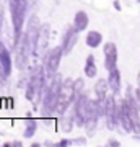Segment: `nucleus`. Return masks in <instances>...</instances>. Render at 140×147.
<instances>
[{"instance_id":"nucleus-18","label":"nucleus","mask_w":140,"mask_h":147,"mask_svg":"<svg viewBox=\"0 0 140 147\" xmlns=\"http://www.w3.org/2000/svg\"><path fill=\"white\" fill-rule=\"evenodd\" d=\"M73 90H75V95H77V96L85 92V82H83V79H75L73 80Z\"/></svg>"},{"instance_id":"nucleus-5","label":"nucleus","mask_w":140,"mask_h":147,"mask_svg":"<svg viewBox=\"0 0 140 147\" xmlns=\"http://www.w3.org/2000/svg\"><path fill=\"white\" fill-rule=\"evenodd\" d=\"M90 103H91V100L86 96L85 92L75 98V101H73V110H72L73 115H75V126H78V127L85 126V121H86L88 113H90Z\"/></svg>"},{"instance_id":"nucleus-9","label":"nucleus","mask_w":140,"mask_h":147,"mask_svg":"<svg viewBox=\"0 0 140 147\" xmlns=\"http://www.w3.org/2000/svg\"><path fill=\"white\" fill-rule=\"evenodd\" d=\"M77 41H78V31L73 28V25H70V26L65 28V33H64V36H62V42H60L65 56H68V54L72 53V49L75 47Z\"/></svg>"},{"instance_id":"nucleus-27","label":"nucleus","mask_w":140,"mask_h":147,"mask_svg":"<svg viewBox=\"0 0 140 147\" xmlns=\"http://www.w3.org/2000/svg\"><path fill=\"white\" fill-rule=\"evenodd\" d=\"M137 2H139V3H140V0H137Z\"/></svg>"},{"instance_id":"nucleus-12","label":"nucleus","mask_w":140,"mask_h":147,"mask_svg":"<svg viewBox=\"0 0 140 147\" xmlns=\"http://www.w3.org/2000/svg\"><path fill=\"white\" fill-rule=\"evenodd\" d=\"M88 23H90V18H88V13L83 10H78L77 13H75V16H73V28L77 30L78 33L85 31L86 28H88Z\"/></svg>"},{"instance_id":"nucleus-2","label":"nucleus","mask_w":140,"mask_h":147,"mask_svg":"<svg viewBox=\"0 0 140 147\" xmlns=\"http://www.w3.org/2000/svg\"><path fill=\"white\" fill-rule=\"evenodd\" d=\"M8 7L11 15V26H13V47L16 49L23 36L21 30L28 13V0H8Z\"/></svg>"},{"instance_id":"nucleus-10","label":"nucleus","mask_w":140,"mask_h":147,"mask_svg":"<svg viewBox=\"0 0 140 147\" xmlns=\"http://www.w3.org/2000/svg\"><path fill=\"white\" fill-rule=\"evenodd\" d=\"M104 51V69L106 70H113L117 67V46L114 42H106L103 47Z\"/></svg>"},{"instance_id":"nucleus-6","label":"nucleus","mask_w":140,"mask_h":147,"mask_svg":"<svg viewBox=\"0 0 140 147\" xmlns=\"http://www.w3.org/2000/svg\"><path fill=\"white\" fill-rule=\"evenodd\" d=\"M104 119H106V127L109 131H114L117 126V96L111 93L106 96L104 101Z\"/></svg>"},{"instance_id":"nucleus-23","label":"nucleus","mask_w":140,"mask_h":147,"mask_svg":"<svg viewBox=\"0 0 140 147\" xmlns=\"http://www.w3.org/2000/svg\"><path fill=\"white\" fill-rule=\"evenodd\" d=\"M3 26V5H2V2H0V30Z\"/></svg>"},{"instance_id":"nucleus-26","label":"nucleus","mask_w":140,"mask_h":147,"mask_svg":"<svg viewBox=\"0 0 140 147\" xmlns=\"http://www.w3.org/2000/svg\"><path fill=\"white\" fill-rule=\"evenodd\" d=\"M3 82H5V79H3V77L0 75V88H2V85H3Z\"/></svg>"},{"instance_id":"nucleus-19","label":"nucleus","mask_w":140,"mask_h":147,"mask_svg":"<svg viewBox=\"0 0 140 147\" xmlns=\"http://www.w3.org/2000/svg\"><path fill=\"white\" fill-rule=\"evenodd\" d=\"M59 147H68V146H73V141L72 139H62V141L57 144Z\"/></svg>"},{"instance_id":"nucleus-16","label":"nucleus","mask_w":140,"mask_h":147,"mask_svg":"<svg viewBox=\"0 0 140 147\" xmlns=\"http://www.w3.org/2000/svg\"><path fill=\"white\" fill-rule=\"evenodd\" d=\"M85 42H86L88 47L94 49V47H98L99 44L103 42V34L99 31H96V30H91V31H88V34L85 38Z\"/></svg>"},{"instance_id":"nucleus-21","label":"nucleus","mask_w":140,"mask_h":147,"mask_svg":"<svg viewBox=\"0 0 140 147\" xmlns=\"http://www.w3.org/2000/svg\"><path fill=\"white\" fill-rule=\"evenodd\" d=\"M106 146H108V147H119L121 142L119 141H114V139H109V141L106 142Z\"/></svg>"},{"instance_id":"nucleus-13","label":"nucleus","mask_w":140,"mask_h":147,"mask_svg":"<svg viewBox=\"0 0 140 147\" xmlns=\"http://www.w3.org/2000/svg\"><path fill=\"white\" fill-rule=\"evenodd\" d=\"M94 95H96V100L99 101H104L106 96L109 95V84H108V79H98L96 84H94Z\"/></svg>"},{"instance_id":"nucleus-15","label":"nucleus","mask_w":140,"mask_h":147,"mask_svg":"<svg viewBox=\"0 0 140 147\" xmlns=\"http://www.w3.org/2000/svg\"><path fill=\"white\" fill-rule=\"evenodd\" d=\"M38 131V121L33 118L31 115H28L25 118V131H23V137L25 139H29L36 134Z\"/></svg>"},{"instance_id":"nucleus-14","label":"nucleus","mask_w":140,"mask_h":147,"mask_svg":"<svg viewBox=\"0 0 140 147\" xmlns=\"http://www.w3.org/2000/svg\"><path fill=\"white\" fill-rule=\"evenodd\" d=\"M83 74L88 77V79H94L96 74H98V65H96V61H94L93 54H88L86 56V62H85V67H83Z\"/></svg>"},{"instance_id":"nucleus-20","label":"nucleus","mask_w":140,"mask_h":147,"mask_svg":"<svg viewBox=\"0 0 140 147\" xmlns=\"http://www.w3.org/2000/svg\"><path fill=\"white\" fill-rule=\"evenodd\" d=\"M5 146L7 147H21L23 146V142L21 141H11V142H7Z\"/></svg>"},{"instance_id":"nucleus-7","label":"nucleus","mask_w":140,"mask_h":147,"mask_svg":"<svg viewBox=\"0 0 140 147\" xmlns=\"http://www.w3.org/2000/svg\"><path fill=\"white\" fill-rule=\"evenodd\" d=\"M49 39H51V26L47 23H44V25H41L36 44H34V51H33V56L34 57L44 56V53L47 51V46H49Z\"/></svg>"},{"instance_id":"nucleus-3","label":"nucleus","mask_w":140,"mask_h":147,"mask_svg":"<svg viewBox=\"0 0 140 147\" xmlns=\"http://www.w3.org/2000/svg\"><path fill=\"white\" fill-rule=\"evenodd\" d=\"M77 98L75 95V90H73V80L72 79H64L62 84V90H60V95H59V101H57V108H56V113L57 115H65L70 108L73 101Z\"/></svg>"},{"instance_id":"nucleus-25","label":"nucleus","mask_w":140,"mask_h":147,"mask_svg":"<svg viewBox=\"0 0 140 147\" xmlns=\"http://www.w3.org/2000/svg\"><path fill=\"white\" fill-rule=\"evenodd\" d=\"M137 87H140V72L137 74Z\"/></svg>"},{"instance_id":"nucleus-24","label":"nucleus","mask_w":140,"mask_h":147,"mask_svg":"<svg viewBox=\"0 0 140 147\" xmlns=\"http://www.w3.org/2000/svg\"><path fill=\"white\" fill-rule=\"evenodd\" d=\"M114 8L116 10H121V2L119 0H114Z\"/></svg>"},{"instance_id":"nucleus-11","label":"nucleus","mask_w":140,"mask_h":147,"mask_svg":"<svg viewBox=\"0 0 140 147\" xmlns=\"http://www.w3.org/2000/svg\"><path fill=\"white\" fill-rule=\"evenodd\" d=\"M108 84H109L111 93H114L116 96H119L121 95V87H122V77H121V72H119L117 67L108 72Z\"/></svg>"},{"instance_id":"nucleus-8","label":"nucleus","mask_w":140,"mask_h":147,"mask_svg":"<svg viewBox=\"0 0 140 147\" xmlns=\"http://www.w3.org/2000/svg\"><path fill=\"white\" fill-rule=\"evenodd\" d=\"M11 54L8 51V47L3 44V42L0 41V75L3 77L5 80L10 79L11 75Z\"/></svg>"},{"instance_id":"nucleus-22","label":"nucleus","mask_w":140,"mask_h":147,"mask_svg":"<svg viewBox=\"0 0 140 147\" xmlns=\"http://www.w3.org/2000/svg\"><path fill=\"white\" fill-rule=\"evenodd\" d=\"M73 144H77V146H85V144H86V139H85V137H77V139L73 141Z\"/></svg>"},{"instance_id":"nucleus-17","label":"nucleus","mask_w":140,"mask_h":147,"mask_svg":"<svg viewBox=\"0 0 140 147\" xmlns=\"http://www.w3.org/2000/svg\"><path fill=\"white\" fill-rule=\"evenodd\" d=\"M73 124H75V115H62L60 116V129H62L64 132H70L73 129Z\"/></svg>"},{"instance_id":"nucleus-1","label":"nucleus","mask_w":140,"mask_h":147,"mask_svg":"<svg viewBox=\"0 0 140 147\" xmlns=\"http://www.w3.org/2000/svg\"><path fill=\"white\" fill-rule=\"evenodd\" d=\"M62 84H64V77L60 74H56L49 80L47 90H46V93H44V96H42V108H41L42 118H49L51 115L56 113L59 95H60V90H62Z\"/></svg>"},{"instance_id":"nucleus-4","label":"nucleus","mask_w":140,"mask_h":147,"mask_svg":"<svg viewBox=\"0 0 140 147\" xmlns=\"http://www.w3.org/2000/svg\"><path fill=\"white\" fill-rule=\"evenodd\" d=\"M62 56H65L62 46L52 47V49L46 51L44 56H42V64H44V67H46L49 80H51L56 74H59V67H60V59H62Z\"/></svg>"}]
</instances>
